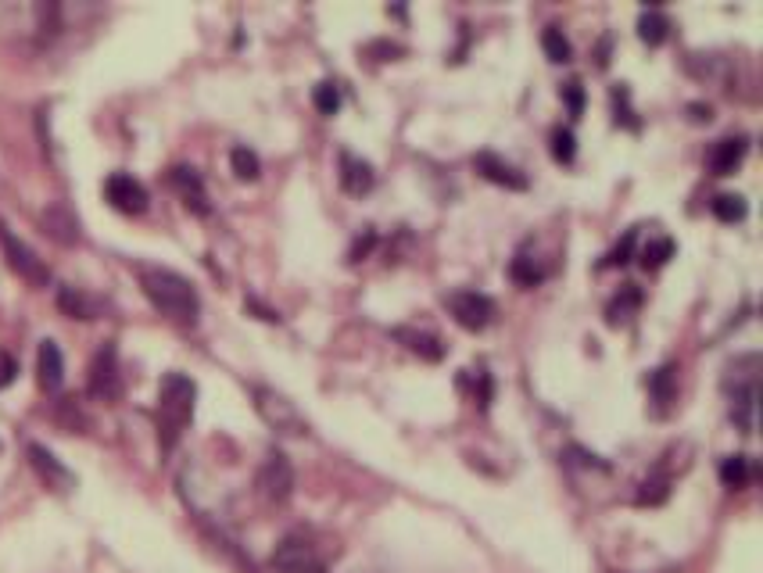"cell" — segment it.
I'll list each match as a JSON object with an SVG mask.
<instances>
[{
    "label": "cell",
    "instance_id": "cell-1",
    "mask_svg": "<svg viewBox=\"0 0 763 573\" xmlns=\"http://www.w3.org/2000/svg\"><path fill=\"white\" fill-rule=\"evenodd\" d=\"M137 280H140V291L147 294V301H151L169 323L176 326L198 323L201 298L187 276L172 273V269L165 266H137Z\"/></svg>",
    "mask_w": 763,
    "mask_h": 573
},
{
    "label": "cell",
    "instance_id": "cell-2",
    "mask_svg": "<svg viewBox=\"0 0 763 573\" xmlns=\"http://www.w3.org/2000/svg\"><path fill=\"white\" fill-rule=\"evenodd\" d=\"M194 402H198L194 380L183 373H165L162 387H158V441H162L165 455L187 434L190 420H194Z\"/></svg>",
    "mask_w": 763,
    "mask_h": 573
},
{
    "label": "cell",
    "instance_id": "cell-3",
    "mask_svg": "<svg viewBox=\"0 0 763 573\" xmlns=\"http://www.w3.org/2000/svg\"><path fill=\"white\" fill-rule=\"evenodd\" d=\"M251 398H255V412L262 416V423H266L273 434H280V437L309 434V420H305V416L298 412V405H294L287 394L276 391V387L255 384L251 387Z\"/></svg>",
    "mask_w": 763,
    "mask_h": 573
},
{
    "label": "cell",
    "instance_id": "cell-4",
    "mask_svg": "<svg viewBox=\"0 0 763 573\" xmlns=\"http://www.w3.org/2000/svg\"><path fill=\"white\" fill-rule=\"evenodd\" d=\"M0 251H4V258H8L11 273L22 276L29 287H47V283H51V269H47V262H43V258L36 255V251L29 248L26 240L18 237L8 223H0Z\"/></svg>",
    "mask_w": 763,
    "mask_h": 573
},
{
    "label": "cell",
    "instance_id": "cell-5",
    "mask_svg": "<svg viewBox=\"0 0 763 573\" xmlns=\"http://www.w3.org/2000/svg\"><path fill=\"white\" fill-rule=\"evenodd\" d=\"M86 391L97 402H119L122 394V373H119V348L112 341L101 344L90 362V377H86Z\"/></svg>",
    "mask_w": 763,
    "mask_h": 573
},
{
    "label": "cell",
    "instance_id": "cell-6",
    "mask_svg": "<svg viewBox=\"0 0 763 573\" xmlns=\"http://www.w3.org/2000/svg\"><path fill=\"white\" fill-rule=\"evenodd\" d=\"M276 573H326V563L319 548L305 534H287L273 552Z\"/></svg>",
    "mask_w": 763,
    "mask_h": 573
},
{
    "label": "cell",
    "instance_id": "cell-7",
    "mask_svg": "<svg viewBox=\"0 0 763 573\" xmlns=\"http://www.w3.org/2000/svg\"><path fill=\"white\" fill-rule=\"evenodd\" d=\"M255 488H258V495L266 498L269 505H283V502H287V498L294 495V466H291V459L273 448V452L266 455V462L258 466Z\"/></svg>",
    "mask_w": 763,
    "mask_h": 573
},
{
    "label": "cell",
    "instance_id": "cell-8",
    "mask_svg": "<svg viewBox=\"0 0 763 573\" xmlns=\"http://www.w3.org/2000/svg\"><path fill=\"white\" fill-rule=\"evenodd\" d=\"M445 305H448V312H452L455 323L463 326V330H470V334L488 330L491 319H495V301L481 291H455L445 298Z\"/></svg>",
    "mask_w": 763,
    "mask_h": 573
},
{
    "label": "cell",
    "instance_id": "cell-9",
    "mask_svg": "<svg viewBox=\"0 0 763 573\" xmlns=\"http://www.w3.org/2000/svg\"><path fill=\"white\" fill-rule=\"evenodd\" d=\"M104 197H108V205L122 215L147 212V187L140 180H133L129 172H112V176L104 180Z\"/></svg>",
    "mask_w": 763,
    "mask_h": 573
},
{
    "label": "cell",
    "instance_id": "cell-10",
    "mask_svg": "<svg viewBox=\"0 0 763 573\" xmlns=\"http://www.w3.org/2000/svg\"><path fill=\"white\" fill-rule=\"evenodd\" d=\"M26 455H29V462H33V470L40 473V480H43V484H47L51 491H72V488H76V477H72V470H69V466H65V462H61L54 452H47L43 445L29 441V445H26Z\"/></svg>",
    "mask_w": 763,
    "mask_h": 573
},
{
    "label": "cell",
    "instance_id": "cell-11",
    "mask_svg": "<svg viewBox=\"0 0 763 573\" xmlns=\"http://www.w3.org/2000/svg\"><path fill=\"white\" fill-rule=\"evenodd\" d=\"M169 183H172V190L180 194L183 205H187V212H194V215H212L205 180H201V176H198L194 169H187V165H176V169H169Z\"/></svg>",
    "mask_w": 763,
    "mask_h": 573
},
{
    "label": "cell",
    "instance_id": "cell-12",
    "mask_svg": "<svg viewBox=\"0 0 763 573\" xmlns=\"http://www.w3.org/2000/svg\"><path fill=\"white\" fill-rule=\"evenodd\" d=\"M473 169L481 172L484 180L495 183V187H506V190H527V176H523L516 165H509L506 158H498L495 151H481L473 154Z\"/></svg>",
    "mask_w": 763,
    "mask_h": 573
},
{
    "label": "cell",
    "instance_id": "cell-13",
    "mask_svg": "<svg viewBox=\"0 0 763 573\" xmlns=\"http://www.w3.org/2000/svg\"><path fill=\"white\" fill-rule=\"evenodd\" d=\"M36 380L47 394H58L61 384H65V355L54 341H40V351H36Z\"/></svg>",
    "mask_w": 763,
    "mask_h": 573
},
{
    "label": "cell",
    "instance_id": "cell-14",
    "mask_svg": "<svg viewBox=\"0 0 763 573\" xmlns=\"http://www.w3.org/2000/svg\"><path fill=\"white\" fill-rule=\"evenodd\" d=\"M40 226H43V233H47V237L58 240V244H65V248L79 244V223H76V215L69 212V205H61V201H54V205L40 215Z\"/></svg>",
    "mask_w": 763,
    "mask_h": 573
},
{
    "label": "cell",
    "instance_id": "cell-15",
    "mask_svg": "<svg viewBox=\"0 0 763 573\" xmlns=\"http://www.w3.org/2000/svg\"><path fill=\"white\" fill-rule=\"evenodd\" d=\"M373 183H377L373 165L362 162V158H355L352 151H341V187L348 190L352 197H362V194L373 190Z\"/></svg>",
    "mask_w": 763,
    "mask_h": 573
},
{
    "label": "cell",
    "instance_id": "cell-16",
    "mask_svg": "<svg viewBox=\"0 0 763 573\" xmlns=\"http://www.w3.org/2000/svg\"><path fill=\"white\" fill-rule=\"evenodd\" d=\"M749 151V140L746 137H724L713 144L710 151V172L713 176H731V172L742 165V158H746Z\"/></svg>",
    "mask_w": 763,
    "mask_h": 573
},
{
    "label": "cell",
    "instance_id": "cell-17",
    "mask_svg": "<svg viewBox=\"0 0 763 573\" xmlns=\"http://www.w3.org/2000/svg\"><path fill=\"white\" fill-rule=\"evenodd\" d=\"M58 308L69 319H101L104 305L83 287H58Z\"/></svg>",
    "mask_w": 763,
    "mask_h": 573
},
{
    "label": "cell",
    "instance_id": "cell-18",
    "mask_svg": "<svg viewBox=\"0 0 763 573\" xmlns=\"http://www.w3.org/2000/svg\"><path fill=\"white\" fill-rule=\"evenodd\" d=\"M395 337L412 351V355H420L423 362H441L445 359V344H441L434 334H427V330H409V326H398Z\"/></svg>",
    "mask_w": 763,
    "mask_h": 573
},
{
    "label": "cell",
    "instance_id": "cell-19",
    "mask_svg": "<svg viewBox=\"0 0 763 573\" xmlns=\"http://www.w3.org/2000/svg\"><path fill=\"white\" fill-rule=\"evenodd\" d=\"M674 366H660L656 373H649V394L652 402H656V416H667L674 398H678V384H674Z\"/></svg>",
    "mask_w": 763,
    "mask_h": 573
},
{
    "label": "cell",
    "instance_id": "cell-20",
    "mask_svg": "<svg viewBox=\"0 0 763 573\" xmlns=\"http://www.w3.org/2000/svg\"><path fill=\"white\" fill-rule=\"evenodd\" d=\"M756 394H760V387H738V391H731V420L738 423L742 434H753L756 430Z\"/></svg>",
    "mask_w": 763,
    "mask_h": 573
},
{
    "label": "cell",
    "instance_id": "cell-21",
    "mask_svg": "<svg viewBox=\"0 0 763 573\" xmlns=\"http://www.w3.org/2000/svg\"><path fill=\"white\" fill-rule=\"evenodd\" d=\"M638 308H642V291H638L635 283H627V287H620V294L606 305V323L609 326H620L627 323V319L635 316Z\"/></svg>",
    "mask_w": 763,
    "mask_h": 573
},
{
    "label": "cell",
    "instance_id": "cell-22",
    "mask_svg": "<svg viewBox=\"0 0 763 573\" xmlns=\"http://www.w3.org/2000/svg\"><path fill=\"white\" fill-rule=\"evenodd\" d=\"M638 36H642V43H649V47H660L670 36V18L656 8L642 11V15H638Z\"/></svg>",
    "mask_w": 763,
    "mask_h": 573
},
{
    "label": "cell",
    "instance_id": "cell-23",
    "mask_svg": "<svg viewBox=\"0 0 763 573\" xmlns=\"http://www.w3.org/2000/svg\"><path fill=\"white\" fill-rule=\"evenodd\" d=\"M710 212L721 219V223H742L746 219V197H738V194H717L710 201Z\"/></svg>",
    "mask_w": 763,
    "mask_h": 573
},
{
    "label": "cell",
    "instance_id": "cell-24",
    "mask_svg": "<svg viewBox=\"0 0 763 573\" xmlns=\"http://www.w3.org/2000/svg\"><path fill=\"white\" fill-rule=\"evenodd\" d=\"M670 258H674V240H670V237L649 240V244L638 251V262H642V269H663Z\"/></svg>",
    "mask_w": 763,
    "mask_h": 573
},
{
    "label": "cell",
    "instance_id": "cell-25",
    "mask_svg": "<svg viewBox=\"0 0 763 573\" xmlns=\"http://www.w3.org/2000/svg\"><path fill=\"white\" fill-rule=\"evenodd\" d=\"M230 165H233V176L244 183L258 180V172H262V162H258V154L251 147H233L230 151Z\"/></svg>",
    "mask_w": 763,
    "mask_h": 573
},
{
    "label": "cell",
    "instance_id": "cell-26",
    "mask_svg": "<svg viewBox=\"0 0 763 573\" xmlns=\"http://www.w3.org/2000/svg\"><path fill=\"white\" fill-rule=\"evenodd\" d=\"M541 51H545V58L556 61V65H563V61H570V40L563 36V29L559 26H549L545 33H541Z\"/></svg>",
    "mask_w": 763,
    "mask_h": 573
},
{
    "label": "cell",
    "instance_id": "cell-27",
    "mask_svg": "<svg viewBox=\"0 0 763 573\" xmlns=\"http://www.w3.org/2000/svg\"><path fill=\"white\" fill-rule=\"evenodd\" d=\"M721 480H724V488H746L749 484V459L746 455H728V459L721 462Z\"/></svg>",
    "mask_w": 763,
    "mask_h": 573
},
{
    "label": "cell",
    "instance_id": "cell-28",
    "mask_svg": "<svg viewBox=\"0 0 763 573\" xmlns=\"http://www.w3.org/2000/svg\"><path fill=\"white\" fill-rule=\"evenodd\" d=\"M509 276H513L520 287H538L541 280H545V269L534 262V258H527V255H520V258H513V266H509Z\"/></svg>",
    "mask_w": 763,
    "mask_h": 573
},
{
    "label": "cell",
    "instance_id": "cell-29",
    "mask_svg": "<svg viewBox=\"0 0 763 573\" xmlns=\"http://www.w3.org/2000/svg\"><path fill=\"white\" fill-rule=\"evenodd\" d=\"M635 244H638V230H627V233H624V240H620L617 248L609 251L606 258H602V266H599V269L627 266V262H631V255H635Z\"/></svg>",
    "mask_w": 763,
    "mask_h": 573
},
{
    "label": "cell",
    "instance_id": "cell-30",
    "mask_svg": "<svg viewBox=\"0 0 763 573\" xmlns=\"http://www.w3.org/2000/svg\"><path fill=\"white\" fill-rule=\"evenodd\" d=\"M312 101H316L319 115H337L341 112V86L337 83H319L316 94H312Z\"/></svg>",
    "mask_w": 763,
    "mask_h": 573
},
{
    "label": "cell",
    "instance_id": "cell-31",
    "mask_svg": "<svg viewBox=\"0 0 763 573\" xmlns=\"http://www.w3.org/2000/svg\"><path fill=\"white\" fill-rule=\"evenodd\" d=\"M574 154H577V144H574V133L570 129H552V158H556L559 165H570L574 162Z\"/></svg>",
    "mask_w": 763,
    "mask_h": 573
},
{
    "label": "cell",
    "instance_id": "cell-32",
    "mask_svg": "<svg viewBox=\"0 0 763 573\" xmlns=\"http://www.w3.org/2000/svg\"><path fill=\"white\" fill-rule=\"evenodd\" d=\"M667 495H670V480L649 477L642 488H638V505H660V502H667Z\"/></svg>",
    "mask_w": 763,
    "mask_h": 573
},
{
    "label": "cell",
    "instance_id": "cell-33",
    "mask_svg": "<svg viewBox=\"0 0 763 573\" xmlns=\"http://www.w3.org/2000/svg\"><path fill=\"white\" fill-rule=\"evenodd\" d=\"M609 97H613V108H617V122H624L627 129H638L635 112L627 108V101H631V90H627V86L620 83V86H613V94H609Z\"/></svg>",
    "mask_w": 763,
    "mask_h": 573
},
{
    "label": "cell",
    "instance_id": "cell-34",
    "mask_svg": "<svg viewBox=\"0 0 763 573\" xmlns=\"http://www.w3.org/2000/svg\"><path fill=\"white\" fill-rule=\"evenodd\" d=\"M563 101H566V108H570V115H574V119H581V112H584V86L577 83V79H570V83L563 86Z\"/></svg>",
    "mask_w": 763,
    "mask_h": 573
},
{
    "label": "cell",
    "instance_id": "cell-35",
    "mask_svg": "<svg viewBox=\"0 0 763 573\" xmlns=\"http://www.w3.org/2000/svg\"><path fill=\"white\" fill-rule=\"evenodd\" d=\"M373 248H377V233H373V230H366V233H362V237H359V240H355V244H352V251H348V258H352V262H362V258H366V255H369V251H373Z\"/></svg>",
    "mask_w": 763,
    "mask_h": 573
},
{
    "label": "cell",
    "instance_id": "cell-36",
    "mask_svg": "<svg viewBox=\"0 0 763 573\" xmlns=\"http://www.w3.org/2000/svg\"><path fill=\"white\" fill-rule=\"evenodd\" d=\"M366 51L369 54H384L380 61H391L395 54H405V47H402V43H391V40H377V43H369Z\"/></svg>",
    "mask_w": 763,
    "mask_h": 573
},
{
    "label": "cell",
    "instance_id": "cell-37",
    "mask_svg": "<svg viewBox=\"0 0 763 573\" xmlns=\"http://www.w3.org/2000/svg\"><path fill=\"white\" fill-rule=\"evenodd\" d=\"M15 373H18V362L11 359V355H0V391L15 380Z\"/></svg>",
    "mask_w": 763,
    "mask_h": 573
},
{
    "label": "cell",
    "instance_id": "cell-38",
    "mask_svg": "<svg viewBox=\"0 0 763 573\" xmlns=\"http://www.w3.org/2000/svg\"><path fill=\"white\" fill-rule=\"evenodd\" d=\"M688 119H692V122H710L713 119V108H710V104H688Z\"/></svg>",
    "mask_w": 763,
    "mask_h": 573
},
{
    "label": "cell",
    "instance_id": "cell-39",
    "mask_svg": "<svg viewBox=\"0 0 763 573\" xmlns=\"http://www.w3.org/2000/svg\"><path fill=\"white\" fill-rule=\"evenodd\" d=\"M248 308L251 312H258V319H266V323H280V316H276L273 308H266V305H258L255 298H248Z\"/></svg>",
    "mask_w": 763,
    "mask_h": 573
}]
</instances>
